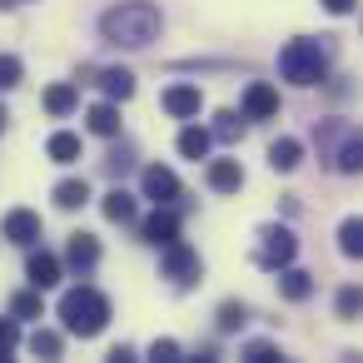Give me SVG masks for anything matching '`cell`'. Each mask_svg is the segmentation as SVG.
Masks as SVG:
<instances>
[{
	"label": "cell",
	"mask_w": 363,
	"mask_h": 363,
	"mask_svg": "<svg viewBox=\"0 0 363 363\" xmlns=\"http://www.w3.org/2000/svg\"><path fill=\"white\" fill-rule=\"evenodd\" d=\"M100 30L110 45H125V50H140L160 35V11L150 6V0H125V6L105 11L100 16Z\"/></svg>",
	"instance_id": "1"
},
{
	"label": "cell",
	"mask_w": 363,
	"mask_h": 363,
	"mask_svg": "<svg viewBox=\"0 0 363 363\" xmlns=\"http://www.w3.org/2000/svg\"><path fill=\"white\" fill-rule=\"evenodd\" d=\"M60 318H65V333L95 338V333L110 323V298L95 294V289H70V294L60 298Z\"/></svg>",
	"instance_id": "2"
},
{
	"label": "cell",
	"mask_w": 363,
	"mask_h": 363,
	"mask_svg": "<svg viewBox=\"0 0 363 363\" xmlns=\"http://www.w3.org/2000/svg\"><path fill=\"white\" fill-rule=\"evenodd\" d=\"M323 70H328V60H323L318 40H289V45L279 50V75H284L289 85H318Z\"/></svg>",
	"instance_id": "3"
},
{
	"label": "cell",
	"mask_w": 363,
	"mask_h": 363,
	"mask_svg": "<svg viewBox=\"0 0 363 363\" xmlns=\"http://www.w3.org/2000/svg\"><path fill=\"white\" fill-rule=\"evenodd\" d=\"M160 249H164V279H169L174 289H194L199 274H204L199 254H194L184 239H169V244H160Z\"/></svg>",
	"instance_id": "4"
},
{
	"label": "cell",
	"mask_w": 363,
	"mask_h": 363,
	"mask_svg": "<svg viewBox=\"0 0 363 363\" xmlns=\"http://www.w3.org/2000/svg\"><path fill=\"white\" fill-rule=\"evenodd\" d=\"M294 254H298V239H294V229H284V224H269V229H259V264L264 269H284V264H294Z\"/></svg>",
	"instance_id": "5"
},
{
	"label": "cell",
	"mask_w": 363,
	"mask_h": 363,
	"mask_svg": "<svg viewBox=\"0 0 363 363\" xmlns=\"http://www.w3.org/2000/svg\"><path fill=\"white\" fill-rule=\"evenodd\" d=\"M140 189H145V199H155V204H174V199H179V179H174V169H164V164H150V169L140 174Z\"/></svg>",
	"instance_id": "6"
},
{
	"label": "cell",
	"mask_w": 363,
	"mask_h": 363,
	"mask_svg": "<svg viewBox=\"0 0 363 363\" xmlns=\"http://www.w3.org/2000/svg\"><path fill=\"white\" fill-rule=\"evenodd\" d=\"M0 234H6L11 244H21V249H30V244L40 239V214H30V209H11L6 224H0Z\"/></svg>",
	"instance_id": "7"
},
{
	"label": "cell",
	"mask_w": 363,
	"mask_h": 363,
	"mask_svg": "<svg viewBox=\"0 0 363 363\" xmlns=\"http://www.w3.org/2000/svg\"><path fill=\"white\" fill-rule=\"evenodd\" d=\"M164 110H169L174 120H194V115L204 110L199 85H169V90H164Z\"/></svg>",
	"instance_id": "8"
},
{
	"label": "cell",
	"mask_w": 363,
	"mask_h": 363,
	"mask_svg": "<svg viewBox=\"0 0 363 363\" xmlns=\"http://www.w3.org/2000/svg\"><path fill=\"white\" fill-rule=\"evenodd\" d=\"M244 115H249V120H274V115H279V90L264 85V80L249 85V90H244Z\"/></svg>",
	"instance_id": "9"
},
{
	"label": "cell",
	"mask_w": 363,
	"mask_h": 363,
	"mask_svg": "<svg viewBox=\"0 0 363 363\" xmlns=\"http://www.w3.org/2000/svg\"><path fill=\"white\" fill-rule=\"evenodd\" d=\"M140 234H145L150 244H169V239H179V214H174L169 204H160V209L140 224Z\"/></svg>",
	"instance_id": "10"
},
{
	"label": "cell",
	"mask_w": 363,
	"mask_h": 363,
	"mask_svg": "<svg viewBox=\"0 0 363 363\" xmlns=\"http://www.w3.org/2000/svg\"><path fill=\"white\" fill-rule=\"evenodd\" d=\"M26 274H30V284L45 294V289H55V284H60V259H55V254H45V249H35V254H30V264H26Z\"/></svg>",
	"instance_id": "11"
},
{
	"label": "cell",
	"mask_w": 363,
	"mask_h": 363,
	"mask_svg": "<svg viewBox=\"0 0 363 363\" xmlns=\"http://www.w3.org/2000/svg\"><path fill=\"white\" fill-rule=\"evenodd\" d=\"M90 130L95 135H105V140H115L120 135V100H100V105H90Z\"/></svg>",
	"instance_id": "12"
},
{
	"label": "cell",
	"mask_w": 363,
	"mask_h": 363,
	"mask_svg": "<svg viewBox=\"0 0 363 363\" xmlns=\"http://www.w3.org/2000/svg\"><path fill=\"white\" fill-rule=\"evenodd\" d=\"M209 189H219V194L244 189V169H239V160H214V164H209Z\"/></svg>",
	"instance_id": "13"
},
{
	"label": "cell",
	"mask_w": 363,
	"mask_h": 363,
	"mask_svg": "<svg viewBox=\"0 0 363 363\" xmlns=\"http://www.w3.org/2000/svg\"><path fill=\"white\" fill-rule=\"evenodd\" d=\"M279 294H284V298H294V303H298V298H308V294H313V274H303V269L284 264V269H279Z\"/></svg>",
	"instance_id": "14"
},
{
	"label": "cell",
	"mask_w": 363,
	"mask_h": 363,
	"mask_svg": "<svg viewBox=\"0 0 363 363\" xmlns=\"http://www.w3.org/2000/svg\"><path fill=\"white\" fill-rule=\"evenodd\" d=\"M298 160H303V145L298 140H274L269 145V169L289 174V169H298Z\"/></svg>",
	"instance_id": "15"
},
{
	"label": "cell",
	"mask_w": 363,
	"mask_h": 363,
	"mask_svg": "<svg viewBox=\"0 0 363 363\" xmlns=\"http://www.w3.org/2000/svg\"><path fill=\"white\" fill-rule=\"evenodd\" d=\"M100 90H105L110 100H130V95H135V75H130L125 65H115V70H100Z\"/></svg>",
	"instance_id": "16"
},
{
	"label": "cell",
	"mask_w": 363,
	"mask_h": 363,
	"mask_svg": "<svg viewBox=\"0 0 363 363\" xmlns=\"http://www.w3.org/2000/svg\"><path fill=\"white\" fill-rule=\"evenodd\" d=\"M65 259H70L75 269H95V259H100V244H95V234H70V249H65Z\"/></svg>",
	"instance_id": "17"
},
{
	"label": "cell",
	"mask_w": 363,
	"mask_h": 363,
	"mask_svg": "<svg viewBox=\"0 0 363 363\" xmlns=\"http://www.w3.org/2000/svg\"><path fill=\"white\" fill-rule=\"evenodd\" d=\"M209 145H214V135H209V130H199V125L179 130V155H184V160H204V155H209Z\"/></svg>",
	"instance_id": "18"
},
{
	"label": "cell",
	"mask_w": 363,
	"mask_h": 363,
	"mask_svg": "<svg viewBox=\"0 0 363 363\" xmlns=\"http://www.w3.org/2000/svg\"><path fill=\"white\" fill-rule=\"evenodd\" d=\"M55 204L60 209H85L90 204V184L85 179H60L55 184Z\"/></svg>",
	"instance_id": "19"
},
{
	"label": "cell",
	"mask_w": 363,
	"mask_h": 363,
	"mask_svg": "<svg viewBox=\"0 0 363 363\" xmlns=\"http://www.w3.org/2000/svg\"><path fill=\"white\" fill-rule=\"evenodd\" d=\"M75 105H80V90H75V85H50V90H45V110H50L55 120L70 115Z\"/></svg>",
	"instance_id": "20"
},
{
	"label": "cell",
	"mask_w": 363,
	"mask_h": 363,
	"mask_svg": "<svg viewBox=\"0 0 363 363\" xmlns=\"http://www.w3.org/2000/svg\"><path fill=\"white\" fill-rule=\"evenodd\" d=\"M45 155H50L55 164H75V160H80V140L60 130V135H50V145H45Z\"/></svg>",
	"instance_id": "21"
},
{
	"label": "cell",
	"mask_w": 363,
	"mask_h": 363,
	"mask_svg": "<svg viewBox=\"0 0 363 363\" xmlns=\"http://www.w3.org/2000/svg\"><path fill=\"white\" fill-rule=\"evenodd\" d=\"M105 219H115V224H130V219H135V194H125V189H110V194H105Z\"/></svg>",
	"instance_id": "22"
},
{
	"label": "cell",
	"mask_w": 363,
	"mask_h": 363,
	"mask_svg": "<svg viewBox=\"0 0 363 363\" xmlns=\"http://www.w3.org/2000/svg\"><path fill=\"white\" fill-rule=\"evenodd\" d=\"M60 348H65L60 333H50V328H35V333H30V353H35V358H60Z\"/></svg>",
	"instance_id": "23"
},
{
	"label": "cell",
	"mask_w": 363,
	"mask_h": 363,
	"mask_svg": "<svg viewBox=\"0 0 363 363\" xmlns=\"http://www.w3.org/2000/svg\"><path fill=\"white\" fill-rule=\"evenodd\" d=\"M338 249H343L348 259L363 254V224H358V219H343V229H338Z\"/></svg>",
	"instance_id": "24"
},
{
	"label": "cell",
	"mask_w": 363,
	"mask_h": 363,
	"mask_svg": "<svg viewBox=\"0 0 363 363\" xmlns=\"http://www.w3.org/2000/svg\"><path fill=\"white\" fill-rule=\"evenodd\" d=\"M11 313H16V318H40V313H45V303H40V289H30V294H16V298H11Z\"/></svg>",
	"instance_id": "25"
},
{
	"label": "cell",
	"mask_w": 363,
	"mask_h": 363,
	"mask_svg": "<svg viewBox=\"0 0 363 363\" xmlns=\"http://www.w3.org/2000/svg\"><path fill=\"white\" fill-rule=\"evenodd\" d=\"M358 164H363V140L348 135V145L338 150V169H343V174H358Z\"/></svg>",
	"instance_id": "26"
},
{
	"label": "cell",
	"mask_w": 363,
	"mask_h": 363,
	"mask_svg": "<svg viewBox=\"0 0 363 363\" xmlns=\"http://www.w3.org/2000/svg\"><path fill=\"white\" fill-rule=\"evenodd\" d=\"M244 318H249V308H244V303H234V298H229V303H219V328H224V333L244 328Z\"/></svg>",
	"instance_id": "27"
},
{
	"label": "cell",
	"mask_w": 363,
	"mask_h": 363,
	"mask_svg": "<svg viewBox=\"0 0 363 363\" xmlns=\"http://www.w3.org/2000/svg\"><path fill=\"white\" fill-rule=\"evenodd\" d=\"M16 343H21L16 318H0V358H11V353H16Z\"/></svg>",
	"instance_id": "28"
},
{
	"label": "cell",
	"mask_w": 363,
	"mask_h": 363,
	"mask_svg": "<svg viewBox=\"0 0 363 363\" xmlns=\"http://www.w3.org/2000/svg\"><path fill=\"white\" fill-rule=\"evenodd\" d=\"M214 135H219V140H239V135H244V120H239L234 110H224L219 125H214Z\"/></svg>",
	"instance_id": "29"
},
{
	"label": "cell",
	"mask_w": 363,
	"mask_h": 363,
	"mask_svg": "<svg viewBox=\"0 0 363 363\" xmlns=\"http://www.w3.org/2000/svg\"><path fill=\"white\" fill-rule=\"evenodd\" d=\"M244 358H249V363H274V358H284V353H279L274 343L259 338V343H244Z\"/></svg>",
	"instance_id": "30"
},
{
	"label": "cell",
	"mask_w": 363,
	"mask_h": 363,
	"mask_svg": "<svg viewBox=\"0 0 363 363\" xmlns=\"http://www.w3.org/2000/svg\"><path fill=\"white\" fill-rule=\"evenodd\" d=\"M16 85H21V60L0 55V90H16Z\"/></svg>",
	"instance_id": "31"
},
{
	"label": "cell",
	"mask_w": 363,
	"mask_h": 363,
	"mask_svg": "<svg viewBox=\"0 0 363 363\" xmlns=\"http://www.w3.org/2000/svg\"><path fill=\"white\" fill-rule=\"evenodd\" d=\"M358 303H363V298H358V289L348 284V289L338 294V318H353V313H358Z\"/></svg>",
	"instance_id": "32"
},
{
	"label": "cell",
	"mask_w": 363,
	"mask_h": 363,
	"mask_svg": "<svg viewBox=\"0 0 363 363\" xmlns=\"http://www.w3.org/2000/svg\"><path fill=\"white\" fill-rule=\"evenodd\" d=\"M150 358L169 363V358H179V343H174V338H155V343H150Z\"/></svg>",
	"instance_id": "33"
},
{
	"label": "cell",
	"mask_w": 363,
	"mask_h": 363,
	"mask_svg": "<svg viewBox=\"0 0 363 363\" xmlns=\"http://www.w3.org/2000/svg\"><path fill=\"white\" fill-rule=\"evenodd\" d=\"M323 11H328V16H348V11H353V0H323Z\"/></svg>",
	"instance_id": "34"
},
{
	"label": "cell",
	"mask_w": 363,
	"mask_h": 363,
	"mask_svg": "<svg viewBox=\"0 0 363 363\" xmlns=\"http://www.w3.org/2000/svg\"><path fill=\"white\" fill-rule=\"evenodd\" d=\"M0 130H6V110H0Z\"/></svg>",
	"instance_id": "35"
},
{
	"label": "cell",
	"mask_w": 363,
	"mask_h": 363,
	"mask_svg": "<svg viewBox=\"0 0 363 363\" xmlns=\"http://www.w3.org/2000/svg\"><path fill=\"white\" fill-rule=\"evenodd\" d=\"M0 6H11V0H0Z\"/></svg>",
	"instance_id": "36"
}]
</instances>
